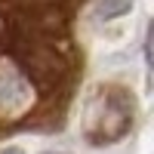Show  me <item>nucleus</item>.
Wrapping results in <instances>:
<instances>
[{
    "label": "nucleus",
    "mask_w": 154,
    "mask_h": 154,
    "mask_svg": "<svg viewBox=\"0 0 154 154\" xmlns=\"http://www.w3.org/2000/svg\"><path fill=\"white\" fill-rule=\"evenodd\" d=\"M0 154H25V151L16 148V145H9V148H0Z\"/></svg>",
    "instance_id": "nucleus-4"
},
{
    "label": "nucleus",
    "mask_w": 154,
    "mask_h": 154,
    "mask_svg": "<svg viewBox=\"0 0 154 154\" xmlns=\"http://www.w3.org/2000/svg\"><path fill=\"white\" fill-rule=\"evenodd\" d=\"M126 12H133V0H93L89 19H96V22H114V19H123Z\"/></svg>",
    "instance_id": "nucleus-3"
},
{
    "label": "nucleus",
    "mask_w": 154,
    "mask_h": 154,
    "mask_svg": "<svg viewBox=\"0 0 154 154\" xmlns=\"http://www.w3.org/2000/svg\"><path fill=\"white\" fill-rule=\"evenodd\" d=\"M34 102L31 83L22 77V71L12 62H0V117H16Z\"/></svg>",
    "instance_id": "nucleus-2"
},
{
    "label": "nucleus",
    "mask_w": 154,
    "mask_h": 154,
    "mask_svg": "<svg viewBox=\"0 0 154 154\" xmlns=\"http://www.w3.org/2000/svg\"><path fill=\"white\" fill-rule=\"evenodd\" d=\"M136 105L130 89L120 83H99L89 89L80 108V136L89 145H114L133 130Z\"/></svg>",
    "instance_id": "nucleus-1"
},
{
    "label": "nucleus",
    "mask_w": 154,
    "mask_h": 154,
    "mask_svg": "<svg viewBox=\"0 0 154 154\" xmlns=\"http://www.w3.org/2000/svg\"><path fill=\"white\" fill-rule=\"evenodd\" d=\"M40 154H62V151H40Z\"/></svg>",
    "instance_id": "nucleus-5"
}]
</instances>
